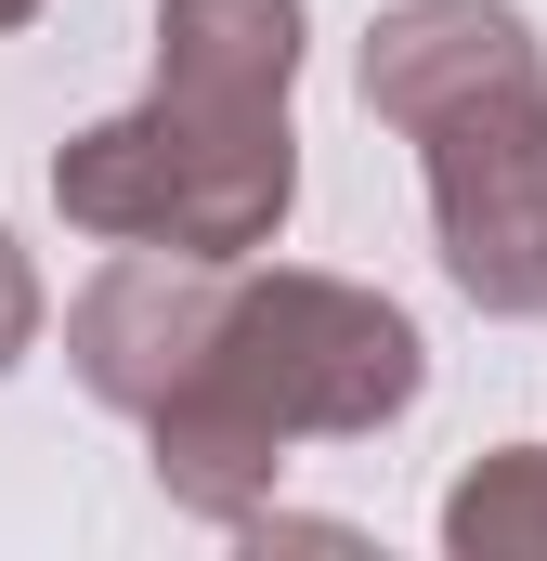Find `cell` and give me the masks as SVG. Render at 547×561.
I'll return each mask as SVG.
<instances>
[{
  "mask_svg": "<svg viewBox=\"0 0 547 561\" xmlns=\"http://www.w3.org/2000/svg\"><path fill=\"white\" fill-rule=\"evenodd\" d=\"M300 0H156V92L53 157V209L105 249L261 262L300 209Z\"/></svg>",
  "mask_w": 547,
  "mask_h": 561,
  "instance_id": "6da1fadb",
  "label": "cell"
},
{
  "mask_svg": "<svg viewBox=\"0 0 547 561\" xmlns=\"http://www.w3.org/2000/svg\"><path fill=\"white\" fill-rule=\"evenodd\" d=\"M443 549L456 561H547V444H496L443 496Z\"/></svg>",
  "mask_w": 547,
  "mask_h": 561,
  "instance_id": "5b68a950",
  "label": "cell"
},
{
  "mask_svg": "<svg viewBox=\"0 0 547 561\" xmlns=\"http://www.w3.org/2000/svg\"><path fill=\"white\" fill-rule=\"evenodd\" d=\"M222 275H235V262H183V249H118L105 275L79 287V313H66V353H79V379H92V392H105L118 419H156V405L183 392V366L209 353Z\"/></svg>",
  "mask_w": 547,
  "mask_h": 561,
  "instance_id": "277c9868",
  "label": "cell"
},
{
  "mask_svg": "<svg viewBox=\"0 0 547 561\" xmlns=\"http://www.w3.org/2000/svg\"><path fill=\"white\" fill-rule=\"evenodd\" d=\"M39 340V275H26V249L0 236V379H13V353Z\"/></svg>",
  "mask_w": 547,
  "mask_h": 561,
  "instance_id": "8992f818",
  "label": "cell"
},
{
  "mask_svg": "<svg viewBox=\"0 0 547 561\" xmlns=\"http://www.w3.org/2000/svg\"><path fill=\"white\" fill-rule=\"evenodd\" d=\"M365 118L417 144L443 275L482 313H547V53L509 0H392L365 26Z\"/></svg>",
  "mask_w": 547,
  "mask_h": 561,
  "instance_id": "3957f363",
  "label": "cell"
},
{
  "mask_svg": "<svg viewBox=\"0 0 547 561\" xmlns=\"http://www.w3.org/2000/svg\"><path fill=\"white\" fill-rule=\"evenodd\" d=\"M13 26H39V0H0V39H13Z\"/></svg>",
  "mask_w": 547,
  "mask_h": 561,
  "instance_id": "52a82bcc",
  "label": "cell"
},
{
  "mask_svg": "<svg viewBox=\"0 0 547 561\" xmlns=\"http://www.w3.org/2000/svg\"><path fill=\"white\" fill-rule=\"evenodd\" d=\"M417 379H430V340H417L405 300H379V287H352V275H300V262H274V275L235 262L222 275V313H209V353L143 419V444H156L170 510L261 523L274 470L300 444L392 431L417 405Z\"/></svg>",
  "mask_w": 547,
  "mask_h": 561,
  "instance_id": "7a4b0ae2",
  "label": "cell"
}]
</instances>
